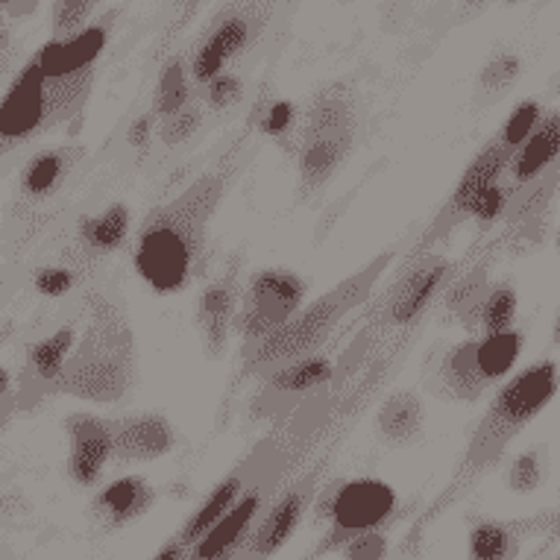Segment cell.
<instances>
[{
	"mask_svg": "<svg viewBox=\"0 0 560 560\" xmlns=\"http://www.w3.org/2000/svg\"><path fill=\"white\" fill-rule=\"evenodd\" d=\"M92 77L94 68L71 74H45L42 65L33 59L0 101V156L36 141L62 120L74 118L89 97Z\"/></svg>",
	"mask_w": 560,
	"mask_h": 560,
	"instance_id": "5",
	"label": "cell"
},
{
	"mask_svg": "<svg viewBox=\"0 0 560 560\" xmlns=\"http://www.w3.org/2000/svg\"><path fill=\"white\" fill-rule=\"evenodd\" d=\"M153 560H188V546H185V542H179L174 537V540L167 542L165 549L156 551V558H153Z\"/></svg>",
	"mask_w": 560,
	"mask_h": 560,
	"instance_id": "40",
	"label": "cell"
},
{
	"mask_svg": "<svg viewBox=\"0 0 560 560\" xmlns=\"http://www.w3.org/2000/svg\"><path fill=\"white\" fill-rule=\"evenodd\" d=\"M188 80H185V68L183 59H171L167 68L159 77V89H156V103H153V115L156 118H171L176 112H183L188 106Z\"/></svg>",
	"mask_w": 560,
	"mask_h": 560,
	"instance_id": "29",
	"label": "cell"
},
{
	"mask_svg": "<svg viewBox=\"0 0 560 560\" xmlns=\"http://www.w3.org/2000/svg\"><path fill=\"white\" fill-rule=\"evenodd\" d=\"M94 3L97 0H59V7H56V33H62V36L65 33H74L89 19Z\"/></svg>",
	"mask_w": 560,
	"mask_h": 560,
	"instance_id": "36",
	"label": "cell"
},
{
	"mask_svg": "<svg viewBox=\"0 0 560 560\" xmlns=\"http://www.w3.org/2000/svg\"><path fill=\"white\" fill-rule=\"evenodd\" d=\"M249 24L244 19H226L221 27L214 30L212 38L200 47V54L194 59V77L200 83H212L214 77H221L223 65L230 62L232 56L238 54L241 47L247 45Z\"/></svg>",
	"mask_w": 560,
	"mask_h": 560,
	"instance_id": "24",
	"label": "cell"
},
{
	"mask_svg": "<svg viewBox=\"0 0 560 560\" xmlns=\"http://www.w3.org/2000/svg\"><path fill=\"white\" fill-rule=\"evenodd\" d=\"M452 276H455V265L450 258L434 256V253L417 256L411 265L405 267L394 285L387 288V294L378 300L376 326H382V329L413 326L438 303V296L450 288Z\"/></svg>",
	"mask_w": 560,
	"mask_h": 560,
	"instance_id": "9",
	"label": "cell"
},
{
	"mask_svg": "<svg viewBox=\"0 0 560 560\" xmlns=\"http://www.w3.org/2000/svg\"><path fill=\"white\" fill-rule=\"evenodd\" d=\"M115 429V450L112 458L124 464H144V460L165 458L176 446V432L165 413L144 411L132 417L112 420Z\"/></svg>",
	"mask_w": 560,
	"mask_h": 560,
	"instance_id": "15",
	"label": "cell"
},
{
	"mask_svg": "<svg viewBox=\"0 0 560 560\" xmlns=\"http://www.w3.org/2000/svg\"><path fill=\"white\" fill-rule=\"evenodd\" d=\"M523 340L525 338L520 329L499 331V335H481L476 340L478 370H481L487 385H497V382H502L511 373V368L520 359V352H523Z\"/></svg>",
	"mask_w": 560,
	"mask_h": 560,
	"instance_id": "27",
	"label": "cell"
},
{
	"mask_svg": "<svg viewBox=\"0 0 560 560\" xmlns=\"http://www.w3.org/2000/svg\"><path fill=\"white\" fill-rule=\"evenodd\" d=\"M314 493H317L314 476H305L296 485L288 487L282 497H276L261 511L258 523L253 525V534H249L247 546L241 549L238 560H267L273 558L279 549H285L303 523L305 511L312 508Z\"/></svg>",
	"mask_w": 560,
	"mask_h": 560,
	"instance_id": "11",
	"label": "cell"
},
{
	"mask_svg": "<svg viewBox=\"0 0 560 560\" xmlns=\"http://www.w3.org/2000/svg\"><path fill=\"white\" fill-rule=\"evenodd\" d=\"M12 385V376H10V370L7 368H0V399L7 396V390H10Z\"/></svg>",
	"mask_w": 560,
	"mask_h": 560,
	"instance_id": "41",
	"label": "cell"
},
{
	"mask_svg": "<svg viewBox=\"0 0 560 560\" xmlns=\"http://www.w3.org/2000/svg\"><path fill=\"white\" fill-rule=\"evenodd\" d=\"M390 261H394V249L378 253V256L370 258L368 265L359 267L355 273L340 279L331 291L317 296L314 303L303 305L282 329H276L270 338H265L261 343L244 352V373L247 376H253V373L265 376V373L282 368V364L323 352V343L335 335L340 320L349 312H355L361 303H368L370 291L385 276Z\"/></svg>",
	"mask_w": 560,
	"mask_h": 560,
	"instance_id": "4",
	"label": "cell"
},
{
	"mask_svg": "<svg viewBox=\"0 0 560 560\" xmlns=\"http://www.w3.org/2000/svg\"><path fill=\"white\" fill-rule=\"evenodd\" d=\"M511 159H514V153L502 148L497 138L478 150L476 159H472L467 165V171L460 174L458 185H455V191H452V197L446 200V206L438 212L434 223L429 226V232H425L423 247H429L434 241L446 238V235L464 221H472V214H476V206L481 202V197H485L487 191H493L497 185L505 183Z\"/></svg>",
	"mask_w": 560,
	"mask_h": 560,
	"instance_id": "10",
	"label": "cell"
},
{
	"mask_svg": "<svg viewBox=\"0 0 560 560\" xmlns=\"http://www.w3.org/2000/svg\"><path fill=\"white\" fill-rule=\"evenodd\" d=\"M241 256L230 258L221 276H214L209 285L202 288L197 308H194V323L200 331L206 355L221 359L230 347L232 331H235V314H238L241 300Z\"/></svg>",
	"mask_w": 560,
	"mask_h": 560,
	"instance_id": "12",
	"label": "cell"
},
{
	"mask_svg": "<svg viewBox=\"0 0 560 560\" xmlns=\"http://www.w3.org/2000/svg\"><path fill=\"white\" fill-rule=\"evenodd\" d=\"M267 485L247 487V493L238 499V505L214 525L202 540H197L188 549V560H235L241 549L247 546L253 525L258 523V514L265 511Z\"/></svg>",
	"mask_w": 560,
	"mask_h": 560,
	"instance_id": "14",
	"label": "cell"
},
{
	"mask_svg": "<svg viewBox=\"0 0 560 560\" xmlns=\"http://www.w3.org/2000/svg\"><path fill=\"white\" fill-rule=\"evenodd\" d=\"M516 288L511 282H499L487 291L481 312H478V329L481 335H499V331H511L516 320Z\"/></svg>",
	"mask_w": 560,
	"mask_h": 560,
	"instance_id": "28",
	"label": "cell"
},
{
	"mask_svg": "<svg viewBox=\"0 0 560 560\" xmlns=\"http://www.w3.org/2000/svg\"><path fill=\"white\" fill-rule=\"evenodd\" d=\"M153 502H156V490L148 485V478L124 476L103 487L94 497L92 511L103 523V528H120V525L148 514Z\"/></svg>",
	"mask_w": 560,
	"mask_h": 560,
	"instance_id": "19",
	"label": "cell"
},
{
	"mask_svg": "<svg viewBox=\"0 0 560 560\" xmlns=\"http://www.w3.org/2000/svg\"><path fill=\"white\" fill-rule=\"evenodd\" d=\"M560 162V112L542 115L525 144L514 153L505 174V188L511 194L523 191L528 185L540 183L542 176Z\"/></svg>",
	"mask_w": 560,
	"mask_h": 560,
	"instance_id": "16",
	"label": "cell"
},
{
	"mask_svg": "<svg viewBox=\"0 0 560 560\" xmlns=\"http://www.w3.org/2000/svg\"><path fill=\"white\" fill-rule=\"evenodd\" d=\"M558 364L551 359H542L520 370L514 378H508L505 385L499 387L493 402H490L485 417L478 420L476 432L469 438L467 452L460 458L458 472L452 478L450 493H446L443 502H452L458 493L476 485L487 469L497 467L508 446L549 408V402L558 394Z\"/></svg>",
	"mask_w": 560,
	"mask_h": 560,
	"instance_id": "3",
	"label": "cell"
},
{
	"mask_svg": "<svg viewBox=\"0 0 560 560\" xmlns=\"http://www.w3.org/2000/svg\"><path fill=\"white\" fill-rule=\"evenodd\" d=\"M65 432L71 443L68 472L80 487H94L101 481L103 469L112 460V450H115L112 420H103L94 413H71L65 420Z\"/></svg>",
	"mask_w": 560,
	"mask_h": 560,
	"instance_id": "13",
	"label": "cell"
},
{
	"mask_svg": "<svg viewBox=\"0 0 560 560\" xmlns=\"http://www.w3.org/2000/svg\"><path fill=\"white\" fill-rule=\"evenodd\" d=\"M551 338H555V343L560 347V312H558V317H555V331H551Z\"/></svg>",
	"mask_w": 560,
	"mask_h": 560,
	"instance_id": "42",
	"label": "cell"
},
{
	"mask_svg": "<svg viewBox=\"0 0 560 560\" xmlns=\"http://www.w3.org/2000/svg\"><path fill=\"white\" fill-rule=\"evenodd\" d=\"M335 373V359L326 355V352H314V355H305V359H296L291 364H282V368L265 373L267 390L273 394H308V390H317L331 378Z\"/></svg>",
	"mask_w": 560,
	"mask_h": 560,
	"instance_id": "25",
	"label": "cell"
},
{
	"mask_svg": "<svg viewBox=\"0 0 560 560\" xmlns=\"http://www.w3.org/2000/svg\"><path fill=\"white\" fill-rule=\"evenodd\" d=\"M83 148H54L42 150L30 159L24 171H21L19 188L24 194V200L30 202H47L54 200L56 194L62 191L68 179L74 176L80 159H83Z\"/></svg>",
	"mask_w": 560,
	"mask_h": 560,
	"instance_id": "18",
	"label": "cell"
},
{
	"mask_svg": "<svg viewBox=\"0 0 560 560\" xmlns=\"http://www.w3.org/2000/svg\"><path fill=\"white\" fill-rule=\"evenodd\" d=\"M80 270L77 267H65V265H50V267H42V270H36V276H33V285H36V291L42 296H65L71 288L80 282Z\"/></svg>",
	"mask_w": 560,
	"mask_h": 560,
	"instance_id": "32",
	"label": "cell"
},
{
	"mask_svg": "<svg viewBox=\"0 0 560 560\" xmlns=\"http://www.w3.org/2000/svg\"><path fill=\"white\" fill-rule=\"evenodd\" d=\"M525 525L481 520L469 532L467 560H516Z\"/></svg>",
	"mask_w": 560,
	"mask_h": 560,
	"instance_id": "26",
	"label": "cell"
},
{
	"mask_svg": "<svg viewBox=\"0 0 560 560\" xmlns=\"http://www.w3.org/2000/svg\"><path fill=\"white\" fill-rule=\"evenodd\" d=\"M235 171L238 156L230 153L144 218L132 247V267L153 294L176 296L202 279L212 221Z\"/></svg>",
	"mask_w": 560,
	"mask_h": 560,
	"instance_id": "1",
	"label": "cell"
},
{
	"mask_svg": "<svg viewBox=\"0 0 560 560\" xmlns=\"http://www.w3.org/2000/svg\"><path fill=\"white\" fill-rule=\"evenodd\" d=\"M355 138V106L340 89H323L305 112L296 153V185L300 197L312 200L331 183Z\"/></svg>",
	"mask_w": 560,
	"mask_h": 560,
	"instance_id": "6",
	"label": "cell"
},
{
	"mask_svg": "<svg viewBox=\"0 0 560 560\" xmlns=\"http://www.w3.org/2000/svg\"><path fill=\"white\" fill-rule=\"evenodd\" d=\"M540 103L537 101H525L520 103L514 112H511V118H508V124L502 129H499L497 141L502 144L505 150H511V153H516V150L523 148L525 138L532 136L534 127L540 124Z\"/></svg>",
	"mask_w": 560,
	"mask_h": 560,
	"instance_id": "30",
	"label": "cell"
},
{
	"mask_svg": "<svg viewBox=\"0 0 560 560\" xmlns=\"http://www.w3.org/2000/svg\"><path fill=\"white\" fill-rule=\"evenodd\" d=\"M129 209L127 202H112L101 214H85L83 221L77 223V241H74V265L80 273L85 267H94L115 249L124 247L129 238Z\"/></svg>",
	"mask_w": 560,
	"mask_h": 560,
	"instance_id": "17",
	"label": "cell"
},
{
	"mask_svg": "<svg viewBox=\"0 0 560 560\" xmlns=\"http://www.w3.org/2000/svg\"><path fill=\"white\" fill-rule=\"evenodd\" d=\"M291 124H294V106L288 101H282L267 112V118L261 127H265L267 136H285V129L291 127Z\"/></svg>",
	"mask_w": 560,
	"mask_h": 560,
	"instance_id": "38",
	"label": "cell"
},
{
	"mask_svg": "<svg viewBox=\"0 0 560 560\" xmlns=\"http://www.w3.org/2000/svg\"><path fill=\"white\" fill-rule=\"evenodd\" d=\"M200 120H202V115L197 106H185L183 112H176V115L165 118L162 120V129H159L162 144H167V148H176V144L188 141V138L197 132V127H200Z\"/></svg>",
	"mask_w": 560,
	"mask_h": 560,
	"instance_id": "33",
	"label": "cell"
},
{
	"mask_svg": "<svg viewBox=\"0 0 560 560\" xmlns=\"http://www.w3.org/2000/svg\"><path fill=\"white\" fill-rule=\"evenodd\" d=\"M249 472H253V464H241L238 469H232L230 476L223 478L221 485H214L212 493L202 499V505L185 520V525L179 528V534H176V540L185 542V546L191 549L194 542L202 540L206 534L212 532L214 525L221 523L223 516L238 505V499L247 493Z\"/></svg>",
	"mask_w": 560,
	"mask_h": 560,
	"instance_id": "20",
	"label": "cell"
},
{
	"mask_svg": "<svg viewBox=\"0 0 560 560\" xmlns=\"http://www.w3.org/2000/svg\"><path fill=\"white\" fill-rule=\"evenodd\" d=\"M305 294V279L288 267H261L249 273L247 285L241 288L235 314V331L244 340V352L282 329L303 308Z\"/></svg>",
	"mask_w": 560,
	"mask_h": 560,
	"instance_id": "7",
	"label": "cell"
},
{
	"mask_svg": "<svg viewBox=\"0 0 560 560\" xmlns=\"http://www.w3.org/2000/svg\"><path fill=\"white\" fill-rule=\"evenodd\" d=\"M516 74H520V59H516V56H497V59L485 68L481 85L490 89V92H499V89H508V85L514 83Z\"/></svg>",
	"mask_w": 560,
	"mask_h": 560,
	"instance_id": "35",
	"label": "cell"
},
{
	"mask_svg": "<svg viewBox=\"0 0 560 560\" xmlns=\"http://www.w3.org/2000/svg\"><path fill=\"white\" fill-rule=\"evenodd\" d=\"M340 555L347 560H385L387 558V537L385 532H364L349 537L340 546Z\"/></svg>",
	"mask_w": 560,
	"mask_h": 560,
	"instance_id": "34",
	"label": "cell"
},
{
	"mask_svg": "<svg viewBox=\"0 0 560 560\" xmlns=\"http://www.w3.org/2000/svg\"><path fill=\"white\" fill-rule=\"evenodd\" d=\"M376 432L387 446H413L425 432V405L413 390H396L376 413Z\"/></svg>",
	"mask_w": 560,
	"mask_h": 560,
	"instance_id": "21",
	"label": "cell"
},
{
	"mask_svg": "<svg viewBox=\"0 0 560 560\" xmlns=\"http://www.w3.org/2000/svg\"><path fill=\"white\" fill-rule=\"evenodd\" d=\"M438 378H441L443 394L450 396V399H458V402H476V399H481L490 385H487L481 370H478L476 340H460V343H455L443 355Z\"/></svg>",
	"mask_w": 560,
	"mask_h": 560,
	"instance_id": "22",
	"label": "cell"
},
{
	"mask_svg": "<svg viewBox=\"0 0 560 560\" xmlns=\"http://www.w3.org/2000/svg\"><path fill=\"white\" fill-rule=\"evenodd\" d=\"M77 347V329L74 326H62L54 335L36 340L27 352V382L38 385L42 390H50L54 382L62 376L65 364L71 359Z\"/></svg>",
	"mask_w": 560,
	"mask_h": 560,
	"instance_id": "23",
	"label": "cell"
},
{
	"mask_svg": "<svg viewBox=\"0 0 560 560\" xmlns=\"http://www.w3.org/2000/svg\"><path fill=\"white\" fill-rule=\"evenodd\" d=\"M241 94V80L232 74H221L214 77L212 83H209V106L212 109H226L232 103L238 101Z\"/></svg>",
	"mask_w": 560,
	"mask_h": 560,
	"instance_id": "37",
	"label": "cell"
},
{
	"mask_svg": "<svg viewBox=\"0 0 560 560\" xmlns=\"http://www.w3.org/2000/svg\"><path fill=\"white\" fill-rule=\"evenodd\" d=\"M0 3H10V0H0Z\"/></svg>",
	"mask_w": 560,
	"mask_h": 560,
	"instance_id": "44",
	"label": "cell"
},
{
	"mask_svg": "<svg viewBox=\"0 0 560 560\" xmlns=\"http://www.w3.org/2000/svg\"><path fill=\"white\" fill-rule=\"evenodd\" d=\"M558 247H560V232H558Z\"/></svg>",
	"mask_w": 560,
	"mask_h": 560,
	"instance_id": "43",
	"label": "cell"
},
{
	"mask_svg": "<svg viewBox=\"0 0 560 560\" xmlns=\"http://www.w3.org/2000/svg\"><path fill=\"white\" fill-rule=\"evenodd\" d=\"M542 481V455L537 450H528L516 455L511 469H508V485L514 493H532Z\"/></svg>",
	"mask_w": 560,
	"mask_h": 560,
	"instance_id": "31",
	"label": "cell"
},
{
	"mask_svg": "<svg viewBox=\"0 0 560 560\" xmlns=\"http://www.w3.org/2000/svg\"><path fill=\"white\" fill-rule=\"evenodd\" d=\"M129 144L138 150H144L153 138V118H138L132 127H129Z\"/></svg>",
	"mask_w": 560,
	"mask_h": 560,
	"instance_id": "39",
	"label": "cell"
},
{
	"mask_svg": "<svg viewBox=\"0 0 560 560\" xmlns=\"http://www.w3.org/2000/svg\"><path fill=\"white\" fill-rule=\"evenodd\" d=\"M394 487L378 478H352L338 481L326 499V514L331 520L329 540H323L320 551L340 549L349 537L364 532H382L396 514Z\"/></svg>",
	"mask_w": 560,
	"mask_h": 560,
	"instance_id": "8",
	"label": "cell"
},
{
	"mask_svg": "<svg viewBox=\"0 0 560 560\" xmlns=\"http://www.w3.org/2000/svg\"><path fill=\"white\" fill-rule=\"evenodd\" d=\"M558 560H560V558H558Z\"/></svg>",
	"mask_w": 560,
	"mask_h": 560,
	"instance_id": "45",
	"label": "cell"
},
{
	"mask_svg": "<svg viewBox=\"0 0 560 560\" xmlns=\"http://www.w3.org/2000/svg\"><path fill=\"white\" fill-rule=\"evenodd\" d=\"M136 382V335L127 314L115 300L92 294L89 323L77 338L71 359L62 376L56 378L50 394L77 396L89 402H118Z\"/></svg>",
	"mask_w": 560,
	"mask_h": 560,
	"instance_id": "2",
	"label": "cell"
}]
</instances>
